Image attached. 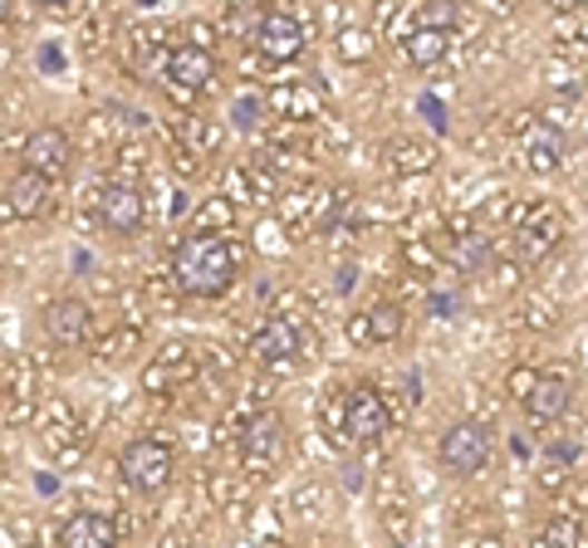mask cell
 Instances as JSON below:
<instances>
[{"label": "cell", "instance_id": "cell-8", "mask_svg": "<svg viewBox=\"0 0 588 548\" xmlns=\"http://www.w3.org/2000/svg\"><path fill=\"white\" fill-rule=\"evenodd\" d=\"M349 343L353 348H388L402 339V329H408V319H402L398 304H373V309H359V314H349Z\"/></svg>", "mask_w": 588, "mask_h": 548}, {"label": "cell", "instance_id": "cell-30", "mask_svg": "<svg viewBox=\"0 0 588 548\" xmlns=\"http://www.w3.org/2000/svg\"><path fill=\"white\" fill-rule=\"evenodd\" d=\"M206 226H220V231L231 226V206L220 202V196H216V206H206Z\"/></svg>", "mask_w": 588, "mask_h": 548}, {"label": "cell", "instance_id": "cell-18", "mask_svg": "<svg viewBox=\"0 0 588 548\" xmlns=\"http://www.w3.org/2000/svg\"><path fill=\"white\" fill-rule=\"evenodd\" d=\"M564 162V147H559V133L555 128H530V137H525V167L535 172V177H555Z\"/></svg>", "mask_w": 588, "mask_h": 548}, {"label": "cell", "instance_id": "cell-9", "mask_svg": "<svg viewBox=\"0 0 588 548\" xmlns=\"http://www.w3.org/2000/svg\"><path fill=\"white\" fill-rule=\"evenodd\" d=\"M98 221H104V231H114V235H133L147 221V202H143V192L138 186H104L98 192Z\"/></svg>", "mask_w": 588, "mask_h": 548}, {"label": "cell", "instance_id": "cell-4", "mask_svg": "<svg viewBox=\"0 0 588 548\" xmlns=\"http://www.w3.org/2000/svg\"><path fill=\"white\" fill-rule=\"evenodd\" d=\"M304 353V319L300 314H270L251 339V358L261 368H285V363H300Z\"/></svg>", "mask_w": 588, "mask_h": 548}, {"label": "cell", "instance_id": "cell-21", "mask_svg": "<svg viewBox=\"0 0 588 548\" xmlns=\"http://www.w3.org/2000/svg\"><path fill=\"white\" fill-rule=\"evenodd\" d=\"M584 539H588V534H584V515H574V509L555 515L545 529L535 534L539 548H574V544H584Z\"/></svg>", "mask_w": 588, "mask_h": 548}, {"label": "cell", "instance_id": "cell-36", "mask_svg": "<svg viewBox=\"0 0 588 548\" xmlns=\"http://www.w3.org/2000/svg\"><path fill=\"white\" fill-rule=\"evenodd\" d=\"M35 6H45V10H55V6H65V0H35Z\"/></svg>", "mask_w": 588, "mask_h": 548}, {"label": "cell", "instance_id": "cell-26", "mask_svg": "<svg viewBox=\"0 0 588 548\" xmlns=\"http://www.w3.org/2000/svg\"><path fill=\"white\" fill-rule=\"evenodd\" d=\"M416 114L432 123V133H447V128H451V108L441 104L437 94H422V98H416Z\"/></svg>", "mask_w": 588, "mask_h": 548}, {"label": "cell", "instance_id": "cell-10", "mask_svg": "<svg viewBox=\"0 0 588 548\" xmlns=\"http://www.w3.org/2000/svg\"><path fill=\"white\" fill-rule=\"evenodd\" d=\"M45 333L55 339L59 348H79L89 343L94 333V309L84 304V299H55V304H45Z\"/></svg>", "mask_w": 588, "mask_h": 548}, {"label": "cell", "instance_id": "cell-37", "mask_svg": "<svg viewBox=\"0 0 588 548\" xmlns=\"http://www.w3.org/2000/svg\"><path fill=\"white\" fill-rule=\"evenodd\" d=\"M584 353H588V343H584Z\"/></svg>", "mask_w": 588, "mask_h": 548}, {"label": "cell", "instance_id": "cell-14", "mask_svg": "<svg viewBox=\"0 0 588 548\" xmlns=\"http://www.w3.org/2000/svg\"><path fill=\"white\" fill-rule=\"evenodd\" d=\"M49 192H55V182L30 167H20V177L6 186V202L20 221H40V216H49Z\"/></svg>", "mask_w": 588, "mask_h": 548}, {"label": "cell", "instance_id": "cell-27", "mask_svg": "<svg viewBox=\"0 0 588 548\" xmlns=\"http://www.w3.org/2000/svg\"><path fill=\"white\" fill-rule=\"evenodd\" d=\"M535 378H539V368L514 363V368H510V378H506V392L514 397V402H525V397H530V388H535Z\"/></svg>", "mask_w": 588, "mask_h": 548}, {"label": "cell", "instance_id": "cell-32", "mask_svg": "<svg viewBox=\"0 0 588 548\" xmlns=\"http://www.w3.org/2000/svg\"><path fill=\"white\" fill-rule=\"evenodd\" d=\"M251 118H255V104H251V98H241V104H236V123H241V128H251Z\"/></svg>", "mask_w": 588, "mask_h": 548}, {"label": "cell", "instance_id": "cell-5", "mask_svg": "<svg viewBox=\"0 0 588 548\" xmlns=\"http://www.w3.org/2000/svg\"><path fill=\"white\" fill-rule=\"evenodd\" d=\"M392 427V411L388 397L378 388H353L343 392V431H349L353 446H378Z\"/></svg>", "mask_w": 588, "mask_h": 548}, {"label": "cell", "instance_id": "cell-17", "mask_svg": "<svg viewBox=\"0 0 588 548\" xmlns=\"http://www.w3.org/2000/svg\"><path fill=\"white\" fill-rule=\"evenodd\" d=\"M388 167L398 177H427L437 167V143H427V137H398L388 147Z\"/></svg>", "mask_w": 588, "mask_h": 548}, {"label": "cell", "instance_id": "cell-7", "mask_svg": "<svg viewBox=\"0 0 588 548\" xmlns=\"http://www.w3.org/2000/svg\"><path fill=\"white\" fill-rule=\"evenodd\" d=\"M24 167L30 172H40V177L49 182H65L69 177V162H74V143H69V133H59V128H35L30 137H24Z\"/></svg>", "mask_w": 588, "mask_h": 548}, {"label": "cell", "instance_id": "cell-28", "mask_svg": "<svg viewBox=\"0 0 588 548\" xmlns=\"http://www.w3.org/2000/svg\"><path fill=\"white\" fill-rule=\"evenodd\" d=\"M564 485H569V470H564V460H549V466L539 470V490H545V495H559Z\"/></svg>", "mask_w": 588, "mask_h": 548}, {"label": "cell", "instance_id": "cell-13", "mask_svg": "<svg viewBox=\"0 0 588 548\" xmlns=\"http://www.w3.org/2000/svg\"><path fill=\"white\" fill-rule=\"evenodd\" d=\"M216 79V55L206 45H182V49H171V59H167V84H171V94H196V89H206V84Z\"/></svg>", "mask_w": 588, "mask_h": 548}, {"label": "cell", "instance_id": "cell-33", "mask_svg": "<svg viewBox=\"0 0 588 548\" xmlns=\"http://www.w3.org/2000/svg\"><path fill=\"white\" fill-rule=\"evenodd\" d=\"M40 69H65V55H55V49H40Z\"/></svg>", "mask_w": 588, "mask_h": 548}, {"label": "cell", "instance_id": "cell-20", "mask_svg": "<svg viewBox=\"0 0 588 548\" xmlns=\"http://www.w3.org/2000/svg\"><path fill=\"white\" fill-rule=\"evenodd\" d=\"M514 323L530 333H549L559 323V304L549 294H525L520 304H514Z\"/></svg>", "mask_w": 588, "mask_h": 548}, {"label": "cell", "instance_id": "cell-31", "mask_svg": "<svg viewBox=\"0 0 588 548\" xmlns=\"http://www.w3.org/2000/svg\"><path fill=\"white\" fill-rule=\"evenodd\" d=\"M432 314H437V319L457 314V299H447V294H432Z\"/></svg>", "mask_w": 588, "mask_h": 548}, {"label": "cell", "instance_id": "cell-3", "mask_svg": "<svg viewBox=\"0 0 588 548\" xmlns=\"http://www.w3.org/2000/svg\"><path fill=\"white\" fill-rule=\"evenodd\" d=\"M490 456H496V436H490V427H481V421H451V427L441 431V441H437L441 470L457 476V480L481 476V470L490 466Z\"/></svg>", "mask_w": 588, "mask_h": 548}, {"label": "cell", "instance_id": "cell-15", "mask_svg": "<svg viewBox=\"0 0 588 548\" xmlns=\"http://www.w3.org/2000/svg\"><path fill=\"white\" fill-rule=\"evenodd\" d=\"M118 539L114 519L98 515V509H79V515H69L65 525H59V544L65 548H108Z\"/></svg>", "mask_w": 588, "mask_h": 548}, {"label": "cell", "instance_id": "cell-22", "mask_svg": "<svg viewBox=\"0 0 588 548\" xmlns=\"http://www.w3.org/2000/svg\"><path fill=\"white\" fill-rule=\"evenodd\" d=\"M412 25H432V30H451L457 25V0H427L412 10Z\"/></svg>", "mask_w": 588, "mask_h": 548}, {"label": "cell", "instance_id": "cell-2", "mask_svg": "<svg viewBox=\"0 0 588 548\" xmlns=\"http://www.w3.org/2000/svg\"><path fill=\"white\" fill-rule=\"evenodd\" d=\"M118 476L138 495H163L171 476H177V451L163 436H138V441H128L118 451Z\"/></svg>", "mask_w": 588, "mask_h": 548}, {"label": "cell", "instance_id": "cell-24", "mask_svg": "<svg viewBox=\"0 0 588 548\" xmlns=\"http://www.w3.org/2000/svg\"><path fill=\"white\" fill-rule=\"evenodd\" d=\"M402 260H408L416 274H432L441 265V251H437V241H412V245H402Z\"/></svg>", "mask_w": 588, "mask_h": 548}, {"label": "cell", "instance_id": "cell-19", "mask_svg": "<svg viewBox=\"0 0 588 548\" xmlns=\"http://www.w3.org/2000/svg\"><path fill=\"white\" fill-rule=\"evenodd\" d=\"M334 55L343 59V65H373V55H378V30H363V25H349V30H339Z\"/></svg>", "mask_w": 588, "mask_h": 548}, {"label": "cell", "instance_id": "cell-6", "mask_svg": "<svg viewBox=\"0 0 588 548\" xmlns=\"http://www.w3.org/2000/svg\"><path fill=\"white\" fill-rule=\"evenodd\" d=\"M255 49L270 65H290V59L304 55V25L290 10H265L261 25H255Z\"/></svg>", "mask_w": 588, "mask_h": 548}, {"label": "cell", "instance_id": "cell-1", "mask_svg": "<svg viewBox=\"0 0 588 548\" xmlns=\"http://www.w3.org/2000/svg\"><path fill=\"white\" fill-rule=\"evenodd\" d=\"M171 280H177V290L192 294V299L226 294L231 280H236V251H231L226 235L196 231L177 245V255H171Z\"/></svg>", "mask_w": 588, "mask_h": 548}, {"label": "cell", "instance_id": "cell-34", "mask_svg": "<svg viewBox=\"0 0 588 548\" xmlns=\"http://www.w3.org/2000/svg\"><path fill=\"white\" fill-rule=\"evenodd\" d=\"M353 290V265H343L339 270V294H349Z\"/></svg>", "mask_w": 588, "mask_h": 548}, {"label": "cell", "instance_id": "cell-16", "mask_svg": "<svg viewBox=\"0 0 588 548\" xmlns=\"http://www.w3.org/2000/svg\"><path fill=\"white\" fill-rule=\"evenodd\" d=\"M451 55V30H432V25H412L402 40V59L412 69H437Z\"/></svg>", "mask_w": 588, "mask_h": 548}, {"label": "cell", "instance_id": "cell-11", "mask_svg": "<svg viewBox=\"0 0 588 548\" xmlns=\"http://www.w3.org/2000/svg\"><path fill=\"white\" fill-rule=\"evenodd\" d=\"M280 456H285V421H280V411H261V417L245 427V466L275 470Z\"/></svg>", "mask_w": 588, "mask_h": 548}, {"label": "cell", "instance_id": "cell-12", "mask_svg": "<svg viewBox=\"0 0 588 548\" xmlns=\"http://www.w3.org/2000/svg\"><path fill=\"white\" fill-rule=\"evenodd\" d=\"M569 402H574V382L564 378V372H539L530 397H525L520 407L530 421H539V427H555L564 411H569Z\"/></svg>", "mask_w": 588, "mask_h": 548}, {"label": "cell", "instance_id": "cell-25", "mask_svg": "<svg viewBox=\"0 0 588 548\" xmlns=\"http://www.w3.org/2000/svg\"><path fill=\"white\" fill-rule=\"evenodd\" d=\"M290 509L300 519H318V509H324V485H300V495L290 500Z\"/></svg>", "mask_w": 588, "mask_h": 548}, {"label": "cell", "instance_id": "cell-35", "mask_svg": "<svg viewBox=\"0 0 588 548\" xmlns=\"http://www.w3.org/2000/svg\"><path fill=\"white\" fill-rule=\"evenodd\" d=\"M10 10H16V0H0V25L10 20Z\"/></svg>", "mask_w": 588, "mask_h": 548}, {"label": "cell", "instance_id": "cell-29", "mask_svg": "<svg viewBox=\"0 0 588 548\" xmlns=\"http://www.w3.org/2000/svg\"><path fill=\"white\" fill-rule=\"evenodd\" d=\"M564 490H569V509H574V515H588V480L569 476V485H564Z\"/></svg>", "mask_w": 588, "mask_h": 548}, {"label": "cell", "instance_id": "cell-23", "mask_svg": "<svg viewBox=\"0 0 588 548\" xmlns=\"http://www.w3.org/2000/svg\"><path fill=\"white\" fill-rule=\"evenodd\" d=\"M318 427H324L329 441H339L343 446V392H324V402H318Z\"/></svg>", "mask_w": 588, "mask_h": 548}]
</instances>
